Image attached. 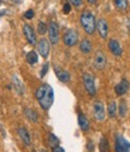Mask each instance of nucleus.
Listing matches in <instances>:
<instances>
[{"mask_svg": "<svg viewBox=\"0 0 130 152\" xmlns=\"http://www.w3.org/2000/svg\"><path fill=\"white\" fill-rule=\"evenodd\" d=\"M107 112H108V117L110 118H115L116 113H117V104H116V102H110L108 103Z\"/></svg>", "mask_w": 130, "mask_h": 152, "instance_id": "nucleus-21", "label": "nucleus"}, {"mask_svg": "<svg viewBox=\"0 0 130 152\" xmlns=\"http://www.w3.org/2000/svg\"><path fill=\"white\" fill-rule=\"evenodd\" d=\"M54 74H55V76H57V77L59 79V81H62V82H64V83H68V82H70V80H71L70 72H69L68 70H65V69L59 68V66H54Z\"/></svg>", "mask_w": 130, "mask_h": 152, "instance_id": "nucleus-10", "label": "nucleus"}, {"mask_svg": "<svg viewBox=\"0 0 130 152\" xmlns=\"http://www.w3.org/2000/svg\"><path fill=\"white\" fill-rule=\"evenodd\" d=\"M48 144H49V146L53 148V147H55V146H59V139L55 137L54 134H51L48 135Z\"/></svg>", "mask_w": 130, "mask_h": 152, "instance_id": "nucleus-23", "label": "nucleus"}, {"mask_svg": "<svg viewBox=\"0 0 130 152\" xmlns=\"http://www.w3.org/2000/svg\"><path fill=\"white\" fill-rule=\"evenodd\" d=\"M12 83H13V87H15L16 92L22 96V94L24 93V88H23V83L21 82L20 77H18L17 75H13V77H12Z\"/></svg>", "mask_w": 130, "mask_h": 152, "instance_id": "nucleus-17", "label": "nucleus"}, {"mask_svg": "<svg viewBox=\"0 0 130 152\" xmlns=\"http://www.w3.org/2000/svg\"><path fill=\"white\" fill-rule=\"evenodd\" d=\"M48 40L54 46L59 42V27L55 22H51L48 26Z\"/></svg>", "mask_w": 130, "mask_h": 152, "instance_id": "nucleus-5", "label": "nucleus"}, {"mask_svg": "<svg viewBox=\"0 0 130 152\" xmlns=\"http://www.w3.org/2000/svg\"><path fill=\"white\" fill-rule=\"evenodd\" d=\"M41 152H47V151L46 150H41Z\"/></svg>", "mask_w": 130, "mask_h": 152, "instance_id": "nucleus-36", "label": "nucleus"}, {"mask_svg": "<svg viewBox=\"0 0 130 152\" xmlns=\"http://www.w3.org/2000/svg\"><path fill=\"white\" fill-rule=\"evenodd\" d=\"M126 28H128V30H129V33H130V18L126 21Z\"/></svg>", "mask_w": 130, "mask_h": 152, "instance_id": "nucleus-34", "label": "nucleus"}, {"mask_svg": "<svg viewBox=\"0 0 130 152\" xmlns=\"http://www.w3.org/2000/svg\"><path fill=\"white\" fill-rule=\"evenodd\" d=\"M46 31H48V27L46 26V23L39 22V24H38V33L41 34V35H44Z\"/></svg>", "mask_w": 130, "mask_h": 152, "instance_id": "nucleus-26", "label": "nucleus"}, {"mask_svg": "<svg viewBox=\"0 0 130 152\" xmlns=\"http://www.w3.org/2000/svg\"><path fill=\"white\" fill-rule=\"evenodd\" d=\"M80 51L84 54H88L93 51V45L92 42L88 40V39H83L81 42H80Z\"/></svg>", "mask_w": 130, "mask_h": 152, "instance_id": "nucleus-16", "label": "nucleus"}, {"mask_svg": "<svg viewBox=\"0 0 130 152\" xmlns=\"http://www.w3.org/2000/svg\"><path fill=\"white\" fill-rule=\"evenodd\" d=\"M24 17L27 18V20H31V18L34 17V11H33V10H28V11L25 12Z\"/></svg>", "mask_w": 130, "mask_h": 152, "instance_id": "nucleus-28", "label": "nucleus"}, {"mask_svg": "<svg viewBox=\"0 0 130 152\" xmlns=\"http://www.w3.org/2000/svg\"><path fill=\"white\" fill-rule=\"evenodd\" d=\"M35 98L38 99L40 106L44 109V110H48L53 102H54V93H53V88L47 85V83H44L41 85L38 89L35 92Z\"/></svg>", "mask_w": 130, "mask_h": 152, "instance_id": "nucleus-1", "label": "nucleus"}, {"mask_svg": "<svg viewBox=\"0 0 130 152\" xmlns=\"http://www.w3.org/2000/svg\"><path fill=\"white\" fill-rule=\"evenodd\" d=\"M129 88H130V83H129V81H128L126 79H123V80L115 87V92H116L117 96L122 97V96H124V94L129 91Z\"/></svg>", "mask_w": 130, "mask_h": 152, "instance_id": "nucleus-14", "label": "nucleus"}, {"mask_svg": "<svg viewBox=\"0 0 130 152\" xmlns=\"http://www.w3.org/2000/svg\"><path fill=\"white\" fill-rule=\"evenodd\" d=\"M119 116L121 117H124L125 116V113H126V103H125V100H121V103H119Z\"/></svg>", "mask_w": 130, "mask_h": 152, "instance_id": "nucleus-25", "label": "nucleus"}, {"mask_svg": "<svg viewBox=\"0 0 130 152\" xmlns=\"http://www.w3.org/2000/svg\"><path fill=\"white\" fill-rule=\"evenodd\" d=\"M23 33H24V36L27 37V41L30 45H36V34H35V30L33 29V27H30L29 24H24Z\"/></svg>", "mask_w": 130, "mask_h": 152, "instance_id": "nucleus-11", "label": "nucleus"}, {"mask_svg": "<svg viewBox=\"0 0 130 152\" xmlns=\"http://www.w3.org/2000/svg\"><path fill=\"white\" fill-rule=\"evenodd\" d=\"M11 1H13V3H18V1H20V0H11Z\"/></svg>", "mask_w": 130, "mask_h": 152, "instance_id": "nucleus-35", "label": "nucleus"}, {"mask_svg": "<svg viewBox=\"0 0 130 152\" xmlns=\"http://www.w3.org/2000/svg\"><path fill=\"white\" fill-rule=\"evenodd\" d=\"M49 44H51L49 40L45 39V37L40 39L38 42V52L44 57V58H47L48 54H49V50H51Z\"/></svg>", "mask_w": 130, "mask_h": 152, "instance_id": "nucleus-8", "label": "nucleus"}, {"mask_svg": "<svg viewBox=\"0 0 130 152\" xmlns=\"http://www.w3.org/2000/svg\"><path fill=\"white\" fill-rule=\"evenodd\" d=\"M24 115H25V117L30 121V122H33V123H36L39 121V117H38V113H36L33 109H30V107H25L24 109Z\"/></svg>", "mask_w": 130, "mask_h": 152, "instance_id": "nucleus-18", "label": "nucleus"}, {"mask_svg": "<svg viewBox=\"0 0 130 152\" xmlns=\"http://www.w3.org/2000/svg\"><path fill=\"white\" fill-rule=\"evenodd\" d=\"M82 80H83V85H84V88L87 91V93L89 94L90 97H94L97 94V87H95V79L94 76L89 72H86L83 74L82 76Z\"/></svg>", "mask_w": 130, "mask_h": 152, "instance_id": "nucleus-3", "label": "nucleus"}, {"mask_svg": "<svg viewBox=\"0 0 130 152\" xmlns=\"http://www.w3.org/2000/svg\"><path fill=\"white\" fill-rule=\"evenodd\" d=\"M78 126L83 132H88L89 130V126H90L89 121L83 113H78Z\"/></svg>", "mask_w": 130, "mask_h": 152, "instance_id": "nucleus-19", "label": "nucleus"}, {"mask_svg": "<svg viewBox=\"0 0 130 152\" xmlns=\"http://www.w3.org/2000/svg\"><path fill=\"white\" fill-rule=\"evenodd\" d=\"M68 1H70L73 6H76V7H80L83 4V0H68Z\"/></svg>", "mask_w": 130, "mask_h": 152, "instance_id": "nucleus-27", "label": "nucleus"}, {"mask_svg": "<svg viewBox=\"0 0 130 152\" xmlns=\"http://www.w3.org/2000/svg\"><path fill=\"white\" fill-rule=\"evenodd\" d=\"M80 22L82 28L84 29V31L88 35H92L93 33L97 29V21H95V17L89 10H84L81 16H80Z\"/></svg>", "mask_w": 130, "mask_h": 152, "instance_id": "nucleus-2", "label": "nucleus"}, {"mask_svg": "<svg viewBox=\"0 0 130 152\" xmlns=\"http://www.w3.org/2000/svg\"><path fill=\"white\" fill-rule=\"evenodd\" d=\"M108 48H110L111 53H112L113 56H117V57H121L122 53H123V48H122L119 41L116 40V39H111L108 41Z\"/></svg>", "mask_w": 130, "mask_h": 152, "instance_id": "nucleus-12", "label": "nucleus"}, {"mask_svg": "<svg viewBox=\"0 0 130 152\" xmlns=\"http://www.w3.org/2000/svg\"><path fill=\"white\" fill-rule=\"evenodd\" d=\"M93 66H94L97 70H104L106 66V57L101 51H98L94 61H93Z\"/></svg>", "mask_w": 130, "mask_h": 152, "instance_id": "nucleus-9", "label": "nucleus"}, {"mask_svg": "<svg viewBox=\"0 0 130 152\" xmlns=\"http://www.w3.org/2000/svg\"><path fill=\"white\" fill-rule=\"evenodd\" d=\"M70 11H71V6H70V4H65V5L63 6V12H64L65 15H68V13H70Z\"/></svg>", "mask_w": 130, "mask_h": 152, "instance_id": "nucleus-29", "label": "nucleus"}, {"mask_svg": "<svg viewBox=\"0 0 130 152\" xmlns=\"http://www.w3.org/2000/svg\"><path fill=\"white\" fill-rule=\"evenodd\" d=\"M87 148H88V151H93V142H92V141H89V142H88Z\"/></svg>", "mask_w": 130, "mask_h": 152, "instance_id": "nucleus-32", "label": "nucleus"}, {"mask_svg": "<svg viewBox=\"0 0 130 152\" xmlns=\"http://www.w3.org/2000/svg\"><path fill=\"white\" fill-rule=\"evenodd\" d=\"M87 1H88L89 4H92V5H94V4H97L98 0H87Z\"/></svg>", "mask_w": 130, "mask_h": 152, "instance_id": "nucleus-33", "label": "nucleus"}, {"mask_svg": "<svg viewBox=\"0 0 130 152\" xmlns=\"http://www.w3.org/2000/svg\"><path fill=\"white\" fill-rule=\"evenodd\" d=\"M47 70H48V64L46 63V64H44V66H42V70H41V77H42V76L47 72Z\"/></svg>", "mask_w": 130, "mask_h": 152, "instance_id": "nucleus-30", "label": "nucleus"}, {"mask_svg": "<svg viewBox=\"0 0 130 152\" xmlns=\"http://www.w3.org/2000/svg\"><path fill=\"white\" fill-rule=\"evenodd\" d=\"M93 112H94V117L97 121L102 122L105 120V106L102 102H95L93 105Z\"/></svg>", "mask_w": 130, "mask_h": 152, "instance_id": "nucleus-7", "label": "nucleus"}, {"mask_svg": "<svg viewBox=\"0 0 130 152\" xmlns=\"http://www.w3.org/2000/svg\"><path fill=\"white\" fill-rule=\"evenodd\" d=\"M110 147H108V141L106 138H102L100 140V152H108Z\"/></svg>", "mask_w": 130, "mask_h": 152, "instance_id": "nucleus-24", "label": "nucleus"}, {"mask_svg": "<svg viewBox=\"0 0 130 152\" xmlns=\"http://www.w3.org/2000/svg\"><path fill=\"white\" fill-rule=\"evenodd\" d=\"M97 29H98V33L100 34V36L102 37V39H106L107 35H108V24H107L105 18H100V20H98Z\"/></svg>", "mask_w": 130, "mask_h": 152, "instance_id": "nucleus-13", "label": "nucleus"}, {"mask_svg": "<svg viewBox=\"0 0 130 152\" xmlns=\"http://www.w3.org/2000/svg\"><path fill=\"white\" fill-rule=\"evenodd\" d=\"M17 133H18V135H20V138H21V140L24 142V145H27V146H29L30 144H31V139H30V134H29V132L25 129V128H23V127H20L17 129Z\"/></svg>", "mask_w": 130, "mask_h": 152, "instance_id": "nucleus-15", "label": "nucleus"}, {"mask_svg": "<svg viewBox=\"0 0 130 152\" xmlns=\"http://www.w3.org/2000/svg\"><path fill=\"white\" fill-rule=\"evenodd\" d=\"M113 1L119 11H125L128 9V0H113Z\"/></svg>", "mask_w": 130, "mask_h": 152, "instance_id": "nucleus-22", "label": "nucleus"}, {"mask_svg": "<svg viewBox=\"0 0 130 152\" xmlns=\"http://www.w3.org/2000/svg\"><path fill=\"white\" fill-rule=\"evenodd\" d=\"M25 59H27V62H28L29 64L34 65V64L38 63V61H39V56H38V53H36L35 51H30V52L27 53Z\"/></svg>", "mask_w": 130, "mask_h": 152, "instance_id": "nucleus-20", "label": "nucleus"}, {"mask_svg": "<svg viewBox=\"0 0 130 152\" xmlns=\"http://www.w3.org/2000/svg\"><path fill=\"white\" fill-rule=\"evenodd\" d=\"M63 42L68 47H72L78 42V33L73 29H68L63 35Z\"/></svg>", "mask_w": 130, "mask_h": 152, "instance_id": "nucleus-4", "label": "nucleus"}, {"mask_svg": "<svg viewBox=\"0 0 130 152\" xmlns=\"http://www.w3.org/2000/svg\"><path fill=\"white\" fill-rule=\"evenodd\" d=\"M53 152H65V151L60 146H55V147H53Z\"/></svg>", "mask_w": 130, "mask_h": 152, "instance_id": "nucleus-31", "label": "nucleus"}, {"mask_svg": "<svg viewBox=\"0 0 130 152\" xmlns=\"http://www.w3.org/2000/svg\"><path fill=\"white\" fill-rule=\"evenodd\" d=\"M116 152H130V142L122 135L116 137V145H115Z\"/></svg>", "mask_w": 130, "mask_h": 152, "instance_id": "nucleus-6", "label": "nucleus"}]
</instances>
